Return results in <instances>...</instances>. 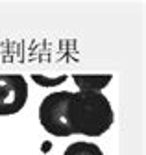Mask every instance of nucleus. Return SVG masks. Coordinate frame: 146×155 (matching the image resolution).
Returning a JSON list of instances; mask_svg holds the SVG:
<instances>
[{
	"mask_svg": "<svg viewBox=\"0 0 146 155\" xmlns=\"http://www.w3.org/2000/svg\"><path fill=\"white\" fill-rule=\"evenodd\" d=\"M63 155H104V153L96 144L81 140V142H72L70 146H67Z\"/></svg>",
	"mask_w": 146,
	"mask_h": 155,
	"instance_id": "39448f33",
	"label": "nucleus"
},
{
	"mask_svg": "<svg viewBox=\"0 0 146 155\" xmlns=\"http://www.w3.org/2000/svg\"><path fill=\"white\" fill-rule=\"evenodd\" d=\"M32 80L41 85V87H56V85H61L65 80H67V76H58V78H46V76H41V74H32Z\"/></svg>",
	"mask_w": 146,
	"mask_h": 155,
	"instance_id": "423d86ee",
	"label": "nucleus"
},
{
	"mask_svg": "<svg viewBox=\"0 0 146 155\" xmlns=\"http://www.w3.org/2000/svg\"><path fill=\"white\" fill-rule=\"evenodd\" d=\"M70 91H58L45 96L39 105V122L45 131L54 137H70V129L65 120V105Z\"/></svg>",
	"mask_w": 146,
	"mask_h": 155,
	"instance_id": "f03ea898",
	"label": "nucleus"
},
{
	"mask_svg": "<svg viewBox=\"0 0 146 155\" xmlns=\"http://www.w3.org/2000/svg\"><path fill=\"white\" fill-rule=\"evenodd\" d=\"M72 80L80 91H95L102 92V89L113 80L111 74H72Z\"/></svg>",
	"mask_w": 146,
	"mask_h": 155,
	"instance_id": "20e7f679",
	"label": "nucleus"
},
{
	"mask_svg": "<svg viewBox=\"0 0 146 155\" xmlns=\"http://www.w3.org/2000/svg\"><path fill=\"white\" fill-rule=\"evenodd\" d=\"M65 120L72 135L100 137L113 126L115 114L105 94L95 91H78L68 94Z\"/></svg>",
	"mask_w": 146,
	"mask_h": 155,
	"instance_id": "f257e3e1",
	"label": "nucleus"
},
{
	"mask_svg": "<svg viewBox=\"0 0 146 155\" xmlns=\"http://www.w3.org/2000/svg\"><path fill=\"white\" fill-rule=\"evenodd\" d=\"M28 100V83L21 74H0V116L19 113Z\"/></svg>",
	"mask_w": 146,
	"mask_h": 155,
	"instance_id": "7ed1b4c3",
	"label": "nucleus"
}]
</instances>
